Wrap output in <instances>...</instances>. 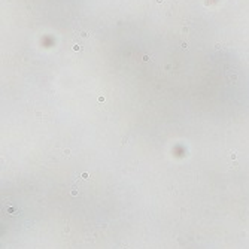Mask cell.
<instances>
[{
    "label": "cell",
    "instance_id": "obj_1",
    "mask_svg": "<svg viewBox=\"0 0 249 249\" xmlns=\"http://www.w3.org/2000/svg\"><path fill=\"white\" fill-rule=\"evenodd\" d=\"M228 81H230V82H236V81H237V73H228Z\"/></svg>",
    "mask_w": 249,
    "mask_h": 249
},
{
    "label": "cell",
    "instance_id": "obj_2",
    "mask_svg": "<svg viewBox=\"0 0 249 249\" xmlns=\"http://www.w3.org/2000/svg\"><path fill=\"white\" fill-rule=\"evenodd\" d=\"M73 49H75V51H81L82 48H81V46H79V45H75V46H73Z\"/></svg>",
    "mask_w": 249,
    "mask_h": 249
}]
</instances>
